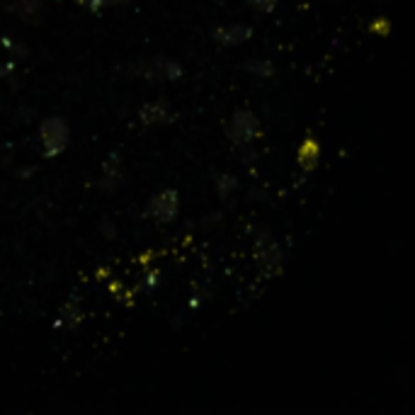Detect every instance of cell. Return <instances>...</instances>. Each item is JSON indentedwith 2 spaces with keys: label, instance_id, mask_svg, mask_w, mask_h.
Instances as JSON below:
<instances>
[{
  "label": "cell",
  "instance_id": "cell-1",
  "mask_svg": "<svg viewBox=\"0 0 415 415\" xmlns=\"http://www.w3.org/2000/svg\"><path fill=\"white\" fill-rule=\"evenodd\" d=\"M37 141L44 158H59L68 149V144H71V127L59 115L47 117L42 119V124L37 129Z\"/></svg>",
  "mask_w": 415,
  "mask_h": 415
},
{
  "label": "cell",
  "instance_id": "cell-2",
  "mask_svg": "<svg viewBox=\"0 0 415 415\" xmlns=\"http://www.w3.org/2000/svg\"><path fill=\"white\" fill-rule=\"evenodd\" d=\"M129 73H134V76H139V78H146V81H151V83H175L185 76V68L180 61L158 54V56H153V59L134 64L129 68Z\"/></svg>",
  "mask_w": 415,
  "mask_h": 415
},
{
  "label": "cell",
  "instance_id": "cell-3",
  "mask_svg": "<svg viewBox=\"0 0 415 415\" xmlns=\"http://www.w3.org/2000/svg\"><path fill=\"white\" fill-rule=\"evenodd\" d=\"M226 139L231 141L233 146H248L263 134V124H260L258 115L253 110H236L226 122Z\"/></svg>",
  "mask_w": 415,
  "mask_h": 415
},
{
  "label": "cell",
  "instance_id": "cell-4",
  "mask_svg": "<svg viewBox=\"0 0 415 415\" xmlns=\"http://www.w3.org/2000/svg\"><path fill=\"white\" fill-rule=\"evenodd\" d=\"M255 260H258V267L265 277L282 272V263H284L282 248L267 231H258V236H255Z\"/></svg>",
  "mask_w": 415,
  "mask_h": 415
},
{
  "label": "cell",
  "instance_id": "cell-5",
  "mask_svg": "<svg viewBox=\"0 0 415 415\" xmlns=\"http://www.w3.org/2000/svg\"><path fill=\"white\" fill-rule=\"evenodd\" d=\"M178 214H180V192L173 190V187L156 192L149 200V207H146V216H151L156 224H173L178 219Z\"/></svg>",
  "mask_w": 415,
  "mask_h": 415
},
{
  "label": "cell",
  "instance_id": "cell-6",
  "mask_svg": "<svg viewBox=\"0 0 415 415\" xmlns=\"http://www.w3.org/2000/svg\"><path fill=\"white\" fill-rule=\"evenodd\" d=\"M212 42H216L219 47H241L243 42H248L250 37H253V27L250 25H243V22H231V25H219L212 30Z\"/></svg>",
  "mask_w": 415,
  "mask_h": 415
},
{
  "label": "cell",
  "instance_id": "cell-7",
  "mask_svg": "<svg viewBox=\"0 0 415 415\" xmlns=\"http://www.w3.org/2000/svg\"><path fill=\"white\" fill-rule=\"evenodd\" d=\"M170 119H173V107H170V102H166V100L146 102V105L139 110V122L144 124L146 129L166 127Z\"/></svg>",
  "mask_w": 415,
  "mask_h": 415
},
{
  "label": "cell",
  "instance_id": "cell-8",
  "mask_svg": "<svg viewBox=\"0 0 415 415\" xmlns=\"http://www.w3.org/2000/svg\"><path fill=\"white\" fill-rule=\"evenodd\" d=\"M122 183V163H119V153H112L102 166V190L115 192Z\"/></svg>",
  "mask_w": 415,
  "mask_h": 415
},
{
  "label": "cell",
  "instance_id": "cell-9",
  "mask_svg": "<svg viewBox=\"0 0 415 415\" xmlns=\"http://www.w3.org/2000/svg\"><path fill=\"white\" fill-rule=\"evenodd\" d=\"M318 161H321V144H318L316 139H306L304 144L299 146L297 163L304 170H314L318 166Z\"/></svg>",
  "mask_w": 415,
  "mask_h": 415
},
{
  "label": "cell",
  "instance_id": "cell-10",
  "mask_svg": "<svg viewBox=\"0 0 415 415\" xmlns=\"http://www.w3.org/2000/svg\"><path fill=\"white\" fill-rule=\"evenodd\" d=\"M8 10L15 17H20L22 22H34L42 15V0H15Z\"/></svg>",
  "mask_w": 415,
  "mask_h": 415
},
{
  "label": "cell",
  "instance_id": "cell-11",
  "mask_svg": "<svg viewBox=\"0 0 415 415\" xmlns=\"http://www.w3.org/2000/svg\"><path fill=\"white\" fill-rule=\"evenodd\" d=\"M83 309H81V301H78L76 297H73L68 304L61 309V316H59V321H56V326H66V328H78L83 323Z\"/></svg>",
  "mask_w": 415,
  "mask_h": 415
},
{
  "label": "cell",
  "instance_id": "cell-12",
  "mask_svg": "<svg viewBox=\"0 0 415 415\" xmlns=\"http://www.w3.org/2000/svg\"><path fill=\"white\" fill-rule=\"evenodd\" d=\"M243 71L250 73V76H258V78H272L277 73V68L272 61H260V59H250L243 64Z\"/></svg>",
  "mask_w": 415,
  "mask_h": 415
},
{
  "label": "cell",
  "instance_id": "cell-13",
  "mask_svg": "<svg viewBox=\"0 0 415 415\" xmlns=\"http://www.w3.org/2000/svg\"><path fill=\"white\" fill-rule=\"evenodd\" d=\"M238 190V178L231 173H221L219 178H216V192H219L221 200H229L233 192Z\"/></svg>",
  "mask_w": 415,
  "mask_h": 415
},
{
  "label": "cell",
  "instance_id": "cell-14",
  "mask_svg": "<svg viewBox=\"0 0 415 415\" xmlns=\"http://www.w3.org/2000/svg\"><path fill=\"white\" fill-rule=\"evenodd\" d=\"M248 8L253 10L255 15L265 17V15H272L277 10V5H280V0H246Z\"/></svg>",
  "mask_w": 415,
  "mask_h": 415
},
{
  "label": "cell",
  "instance_id": "cell-15",
  "mask_svg": "<svg viewBox=\"0 0 415 415\" xmlns=\"http://www.w3.org/2000/svg\"><path fill=\"white\" fill-rule=\"evenodd\" d=\"M132 0H85L83 8H88L90 13H102L105 8H117V5H129Z\"/></svg>",
  "mask_w": 415,
  "mask_h": 415
},
{
  "label": "cell",
  "instance_id": "cell-16",
  "mask_svg": "<svg viewBox=\"0 0 415 415\" xmlns=\"http://www.w3.org/2000/svg\"><path fill=\"white\" fill-rule=\"evenodd\" d=\"M369 30H372V32H379V34H384V37H386V34L391 32V22H389V20H374Z\"/></svg>",
  "mask_w": 415,
  "mask_h": 415
},
{
  "label": "cell",
  "instance_id": "cell-17",
  "mask_svg": "<svg viewBox=\"0 0 415 415\" xmlns=\"http://www.w3.org/2000/svg\"><path fill=\"white\" fill-rule=\"evenodd\" d=\"M13 73V64H0V76H10Z\"/></svg>",
  "mask_w": 415,
  "mask_h": 415
},
{
  "label": "cell",
  "instance_id": "cell-18",
  "mask_svg": "<svg viewBox=\"0 0 415 415\" xmlns=\"http://www.w3.org/2000/svg\"><path fill=\"white\" fill-rule=\"evenodd\" d=\"M73 3H78V5H85V0H73Z\"/></svg>",
  "mask_w": 415,
  "mask_h": 415
}]
</instances>
